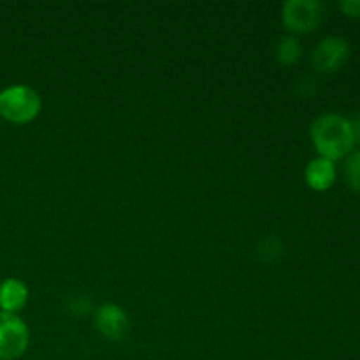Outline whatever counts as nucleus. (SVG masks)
Instances as JSON below:
<instances>
[{"label":"nucleus","mask_w":360,"mask_h":360,"mask_svg":"<svg viewBox=\"0 0 360 360\" xmlns=\"http://www.w3.org/2000/svg\"><path fill=\"white\" fill-rule=\"evenodd\" d=\"M311 141L320 157L327 160H340L347 157L355 146V134L352 120L338 112H326L311 123Z\"/></svg>","instance_id":"nucleus-1"},{"label":"nucleus","mask_w":360,"mask_h":360,"mask_svg":"<svg viewBox=\"0 0 360 360\" xmlns=\"http://www.w3.org/2000/svg\"><path fill=\"white\" fill-rule=\"evenodd\" d=\"M42 109V101L34 88L14 84L0 91V118L14 125L34 122Z\"/></svg>","instance_id":"nucleus-2"},{"label":"nucleus","mask_w":360,"mask_h":360,"mask_svg":"<svg viewBox=\"0 0 360 360\" xmlns=\"http://www.w3.org/2000/svg\"><path fill=\"white\" fill-rule=\"evenodd\" d=\"M326 16V6L319 0H288L283 6V23L292 34L316 30Z\"/></svg>","instance_id":"nucleus-3"},{"label":"nucleus","mask_w":360,"mask_h":360,"mask_svg":"<svg viewBox=\"0 0 360 360\" xmlns=\"http://www.w3.org/2000/svg\"><path fill=\"white\" fill-rule=\"evenodd\" d=\"M30 330L27 323L13 313L0 311V360H16L27 352Z\"/></svg>","instance_id":"nucleus-4"},{"label":"nucleus","mask_w":360,"mask_h":360,"mask_svg":"<svg viewBox=\"0 0 360 360\" xmlns=\"http://www.w3.org/2000/svg\"><path fill=\"white\" fill-rule=\"evenodd\" d=\"M350 55V44L340 35H327L315 46L311 55L313 67L322 74H333L345 65Z\"/></svg>","instance_id":"nucleus-5"},{"label":"nucleus","mask_w":360,"mask_h":360,"mask_svg":"<svg viewBox=\"0 0 360 360\" xmlns=\"http://www.w3.org/2000/svg\"><path fill=\"white\" fill-rule=\"evenodd\" d=\"M94 322L98 333L109 341H122L130 327L129 316L123 311L122 306L112 304V302H105L95 309Z\"/></svg>","instance_id":"nucleus-6"},{"label":"nucleus","mask_w":360,"mask_h":360,"mask_svg":"<svg viewBox=\"0 0 360 360\" xmlns=\"http://www.w3.org/2000/svg\"><path fill=\"white\" fill-rule=\"evenodd\" d=\"M306 183L309 188L316 190V192H326L336 181V164L333 160H327L323 157H316L306 165Z\"/></svg>","instance_id":"nucleus-7"},{"label":"nucleus","mask_w":360,"mask_h":360,"mask_svg":"<svg viewBox=\"0 0 360 360\" xmlns=\"http://www.w3.org/2000/svg\"><path fill=\"white\" fill-rule=\"evenodd\" d=\"M28 301V288L18 278H7L0 283V311L16 315Z\"/></svg>","instance_id":"nucleus-8"},{"label":"nucleus","mask_w":360,"mask_h":360,"mask_svg":"<svg viewBox=\"0 0 360 360\" xmlns=\"http://www.w3.org/2000/svg\"><path fill=\"white\" fill-rule=\"evenodd\" d=\"M302 55V46L301 41L294 35H288V37H283L280 42H278L276 48V58L278 62L283 63V65H294L301 60Z\"/></svg>","instance_id":"nucleus-9"},{"label":"nucleus","mask_w":360,"mask_h":360,"mask_svg":"<svg viewBox=\"0 0 360 360\" xmlns=\"http://www.w3.org/2000/svg\"><path fill=\"white\" fill-rule=\"evenodd\" d=\"M345 179L352 190L360 192V150L354 151L345 162Z\"/></svg>","instance_id":"nucleus-10"},{"label":"nucleus","mask_w":360,"mask_h":360,"mask_svg":"<svg viewBox=\"0 0 360 360\" xmlns=\"http://www.w3.org/2000/svg\"><path fill=\"white\" fill-rule=\"evenodd\" d=\"M340 9L347 16L360 18V0H343V2H340Z\"/></svg>","instance_id":"nucleus-11"},{"label":"nucleus","mask_w":360,"mask_h":360,"mask_svg":"<svg viewBox=\"0 0 360 360\" xmlns=\"http://www.w3.org/2000/svg\"><path fill=\"white\" fill-rule=\"evenodd\" d=\"M264 246V259H267V257H273V259H276L278 255H280L281 252V243L276 241V239H267V241L262 243Z\"/></svg>","instance_id":"nucleus-12"},{"label":"nucleus","mask_w":360,"mask_h":360,"mask_svg":"<svg viewBox=\"0 0 360 360\" xmlns=\"http://www.w3.org/2000/svg\"><path fill=\"white\" fill-rule=\"evenodd\" d=\"M352 127H354V134H355V143L360 144V112L355 116V120L352 122Z\"/></svg>","instance_id":"nucleus-13"}]
</instances>
